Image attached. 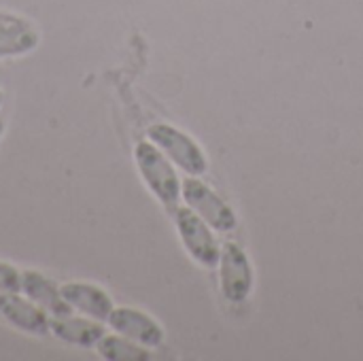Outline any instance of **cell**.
Instances as JSON below:
<instances>
[{"mask_svg":"<svg viewBox=\"0 0 363 361\" xmlns=\"http://www.w3.org/2000/svg\"><path fill=\"white\" fill-rule=\"evenodd\" d=\"M2 134H4V121L0 119V138H2Z\"/></svg>","mask_w":363,"mask_h":361,"instance_id":"14","label":"cell"},{"mask_svg":"<svg viewBox=\"0 0 363 361\" xmlns=\"http://www.w3.org/2000/svg\"><path fill=\"white\" fill-rule=\"evenodd\" d=\"M0 106H2V91H0Z\"/></svg>","mask_w":363,"mask_h":361,"instance_id":"15","label":"cell"},{"mask_svg":"<svg viewBox=\"0 0 363 361\" xmlns=\"http://www.w3.org/2000/svg\"><path fill=\"white\" fill-rule=\"evenodd\" d=\"M147 132H149L151 143L157 145L187 174L198 177V174L206 172V157L187 134H183L181 130H177L168 123H155Z\"/></svg>","mask_w":363,"mask_h":361,"instance_id":"2","label":"cell"},{"mask_svg":"<svg viewBox=\"0 0 363 361\" xmlns=\"http://www.w3.org/2000/svg\"><path fill=\"white\" fill-rule=\"evenodd\" d=\"M174 223L181 234V240L189 255L206 268L217 266L219 262V247L215 236L211 234L206 221L200 215H194L191 209H174Z\"/></svg>","mask_w":363,"mask_h":361,"instance_id":"3","label":"cell"},{"mask_svg":"<svg viewBox=\"0 0 363 361\" xmlns=\"http://www.w3.org/2000/svg\"><path fill=\"white\" fill-rule=\"evenodd\" d=\"M96 353L106 361H147L151 360V353L147 347L121 336V334H104L98 345L94 347Z\"/></svg>","mask_w":363,"mask_h":361,"instance_id":"12","label":"cell"},{"mask_svg":"<svg viewBox=\"0 0 363 361\" xmlns=\"http://www.w3.org/2000/svg\"><path fill=\"white\" fill-rule=\"evenodd\" d=\"M62 296L74 313L85 315L96 321H102V323H106L108 315L115 309L113 298L102 287H98L94 283L70 281V283L62 285Z\"/></svg>","mask_w":363,"mask_h":361,"instance_id":"8","label":"cell"},{"mask_svg":"<svg viewBox=\"0 0 363 361\" xmlns=\"http://www.w3.org/2000/svg\"><path fill=\"white\" fill-rule=\"evenodd\" d=\"M251 287H253V270H251L247 253L238 245L228 243L223 247V255H221L223 296L234 304H242L249 298Z\"/></svg>","mask_w":363,"mask_h":361,"instance_id":"6","label":"cell"},{"mask_svg":"<svg viewBox=\"0 0 363 361\" xmlns=\"http://www.w3.org/2000/svg\"><path fill=\"white\" fill-rule=\"evenodd\" d=\"M21 294L28 300H32L34 304H38L49 317L74 313L68 306V302L64 300L62 287H57L51 279H47L45 274H40L36 270H23L21 272Z\"/></svg>","mask_w":363,"mask_h":361,"instance_id":"10","label":"cell"},{"mask_svg":"<svg viewBox=\"0 0 363 361\" xmlns=\"http://www.w3.org/2000/svg\"><path fill=\"white\" fill-rule=\"evenodd\" d=\"M49 334L66 345L81 347V349H94L106 332L102 328V321L89 319L85 315L77 317L74 313H68V315L49 319Z\"/></svg>","mask_w":363,"mask_h":361,"instance_id":"9","label":"cell"},{"mask_svg":"<svg viewBox=\"0 0 363 361\" xmlns=\"http://www.w3.org/2000/svg\"><path fill=\"white\" fill-rule=\"evenodd\" d=\"M108 328L147 349H155L164 343V330L155 319H151L147 313L130 309V306H117L106 319Z\"/></svg>","mask_w":363,"mask_h":361,"instance_id":"7","label":"cell"},{"mask_svg":"<svg viewBox=\"0 0 363 361\" xmlns=\"http://www.w3.org/2000/svg\"><path fill=\"white\" fill-rule=\"evenodd\" d=\"M134 160L147 187L168 211L174 213L181 196V181L166 153L153 143H138L134 149Z\"/></svg>","mask_w":363,"mask_h":361,"instance_id":"1","label":"cell"},{"mask_svg":"<svg viewBox=\"0 0 363 361\" xmlns=\"http://www.w3.org/2000/svg\"><path fill=\"white\" fill-rule=\"evenodd\" d=\"M183 198L189 204L191 211H196L208 226H213L219 232H232L236 228V215L234 211L202 181L187 179L183 183Z\"/></svg>","mask_w":363,"mask_h":361,"instance_id":"4","label":"cell"},{"mask_svg":"<svg viewBox=\"0 0 363 361\" xmlns=\"http://www.w3.org/2000/svg\"><path fill=\"white\" fill-rule=\"evenodd\" d=\"M0 319L6 321L11 328L30 334V336H47L49 334V315L28 300L21 291L17 294H2L0 296Z\"/></svg>","mask_w":363,"mask_h":361,"instance_id":"5","label":"cell"},{"mask_svg":"<svg viewBox=\"0 0 363 361\" xmlns=\"http://www.w3.org/2000/svg\"><path fill=\"white\" fill-rule=\"evenodd\" d=\"M17 291H21V272L11 264L0 262V296Z\"/></svg>","mask_w":363,"mask_h":361,"instance_id":"13","label":"cell"},{"mask_svg":"<svg viewBox=\"0 0 363 361\" xmlns=\"http://www.w3.org/2000/svg\"><path fill=\"white\" fill-rule=\"evenodd\" d=\"M38 45V32L32 21L0 11V57L26 55Z\"/></svg>","mask_w":363,"mask_h":361,"instance_id":"11","label":"cell"}]
</instances>
